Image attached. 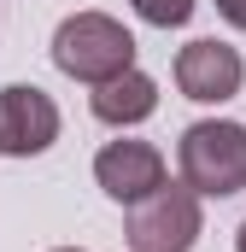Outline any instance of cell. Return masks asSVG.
<instances>
[{"label": "cell", "mask_w": 246, "mask_h": 252, "mask_svg": "<svg viewBox=\"0 0 246 252\" xmlns=\"http://www.w3.org/2000/svg\"><path fill=\"white\" fill-rule=\"evenodd\" d=\"M53 141H59V106H53V94H41L35 82L0 88V153L35 158Z\"/></svg>", "instance_id": "cell-4"}, {"label": "cell", "mask_w": 246, "mask_h": 252, "mask_svg": "<svg viewBox=\"0 0 246 252\" xmlns=\"http://www.w3.org/2000/svg\"><path fill=\"white\" fill-rule=\"evenodd\" d=\"M241 252H246V223H241Z\"/></svg>", "instance_id": "cell-10"}, {"label": "cell", "mask_w": 246, "mask_h": 252, "mask_svg": "<svg viewBox=\"0 0 246 252\" xmlns=\"http://www.w3.org/2000/svg\"><path fill=\"white\" fill-rule=\"evenodd\" d=\"M217 12H223L235 30H246V0H217Z\"/></svg>", "instance_id": "cell-9"}, {"label": "cell", "mask_w": 246, "mask_h": 252, "mask_svg": "<svg viewBox=\"0 0 246 252\" xmlns=\"http://www.w3.org/2000/svg\"><path fill=\"white\" fill-rule=\"evenodd\" d=\"M94 182L112 193L118 205H141L147 193L164 188V153L153 141H112L94 158Z\"/></svg>", "instance_id": "cell-6"}, {"label": "cell", "mask_w": 246, "mask_h": 252, "mask_svg": "<svg viewBox=\"0 0 246 252\" xmlns=\"http://www.w3.org/2000/svg\"><path fill=\"white\" fill-rule=\"evenodd\" d=\"M94 118L112 129H129V124H147L153 112H158V82L147 76V70H123V76H112V82H100L94 88Z\"/></svg>", "instance_id": "cell-7"}, {"label": "cell", "mask_w": 246, "mask_h": 252, "mask_svg": "<svg viewBox=\"0 0 246 252\" xmlns=\"http://www.w3.org/2000/svg\"><path fill=\"white\" fill-rule=\"evenodd\" d=\"M182 182L205 199H229L246 188V129L241 124H187L182 129Z\"/></svg>", "instance_id": "cell-2"}, {"label": "cell", "mask_w": 246, "mask_h": 252, "mask_svg": "<svg viewBox=\"0 0 246 252\" xmlns=\"http://www.w3.org/2000/svg\"><path fill=\"white\" fill-rule=\"evenodd\" d=\"M59 252H82V247H59Z\"/></svg>", "instance_id": "cell-11"}, {"label": "cell", "mask_w": 246, "mask_h": 252, "mask_svg": "<svg viewBox=\"0 0 246 252\" xmlns=\"http://www.w3.org/2000/svg\"><path fill=\"white\" fill-rule=\"evenodd\" d=\"M246 82V64L241 53L229 47V41H187L182 53H176V88H182L187 100H199V106H217V100H235Z\"/></svg>", "instance_id": "cell-5"}, {"label": "cell", "mask_w": 246, "mask_h": 252, "mask_svg": "<svg viewBox=\"0 0 246 252\" xmlns=\"http://www.w3.org/2000/svg\"><path fill=\"white\" fill-rule=\"evenodd\" d=\"M53 64L64 76L100 88V82H112L123 70H135V35L123 30L118 18H106V12H76V18H64L59 35H53Z\"/></svg>", "instance_id": "cell-1"}, {"label": "cell", "mask_w": 246, "mask_h": 252, "mask_svg": "<svg viewBox=\"0 0 246 252\" xmlns=\"http://www.w3.org/2000/svg\"><path fill=\"white\" fill-rule=\"evenodd\" d=\"M199 193L187 182H164L158 193H147L141 205H129V252H193L199 241Z\"/></svg>", "instance_id": "cell-3"}, {"label": "cell", "mask_w": 246, "mask_h": 252, "mask_svg": "<svg viewBox=\"0 0 246 252\" xmlns=\"http://www.w3.org/2000/svg\"><path fill=\"white\" fill-rule=\"evenodd\" d=\"M135 12L147 24H158V30H176V24L193 18V0H135Z\"/></svg>", "instance_id": "cell-8"}]
</instances>
